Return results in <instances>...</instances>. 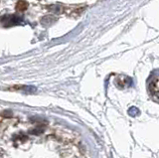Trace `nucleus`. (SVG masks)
Listing matches in <instances>:
<instances>
[{"mask_svg":"<svg viewBox=\"0 0 159 158\" xmlns=\"http://www.w3.org/2000/svg\"><path fill=\"white\" fill-rule=\"evenodd\" d=\"M149 92H150L151 97L155 102H158V97H159V90H158V78H155L152 82L149 84Z\"/></svg>","mask_w":159,"mask_h":158,"instance_id":"nucleus-1","label":"nucleus"},{"mask_svg":"<svg viewBox=\"0 0 159 158\" xmlns=\"http://www.w3.org/2000/svg\"><path fill=\"white\" fill-rule=\"evenodd\" d=\"M13 139H14L15 145H19V144H24V143L27 141L28 137L26 134H24V133H19L17 135H14Z\"/></svg>","mask_w":159,"mask_h":158,"instance_id":"nucleus-2","label":"nucleus"},{"mask_svg":"<svg viewBox=\"0 0 159 158\" xmlns=\"http://www.w3.org/2000/svg\"><path fill=\"white\" fill-rule=\"evenodd\" d=\"M28 5L29 4L27 1H25V0H19L16 4V10L20 11V12H23L28 8Z\"/></svg>","mask_w":159,"mask_h":158,"instance_id":"nucleus-3","label":"nucleus"},{"mask_svg":"<svg viewBox=\"0 0 159 158\" xmlns=\"http://www.w3.org/2000/svg\"><path fill=\"white\" fill-rule=\"evenodd\" d=\"M3 155H4V151L2 149H0V158H2Z\"/></svg>","mask_w":159,"mask_h":158,"instance_id":"nucleus-4","label":"nucleus"}]
</instances>
